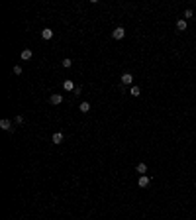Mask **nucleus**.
<instances>
[{"label": "nucleus", "mask_w": 196, "mask_h": 220, "mask_svg": "<svg viewBox=\"0 0 196 220\" xmlns=\"http://www.w3.org/2000/svg\"><path fill=\"white\" fill-rule=\"evenodd\" d=\"M0 128H2V130H6V132H14V130H16V128L12 126V122L6 120V118H4V120H0Z\"/></svg>", "instance_id": "1"}, {"label": "nucleus", "mask_w": 196, "mask_h": 220, "mask_svg": "<svg viewBox=\"0 0 196 220\" xmlns=\"http://www.w3.org/2000/svg\"><path fill=\"white\" fill-rule=\"evenodd\" d=\"M124 36H126V30H124V28H116L112 32V38L114 39H124Z\"/></svg>", "instance_id": "2"}, {"label": "nucleus", "mask_w": 196, "mask_h": 220, "mask_svg": "<svg viewBox=\"0 0 196 220\" xmlns=\"http://www.w3.org/2000/svg\"><path fill=\"white\" fill-rule=\"evenodd\" d=\"M63 140H65V136H63L61 132H55V134H53V136H51V141H53V144H55V145L63 144Z\"/></svg>", "instance_id": "3"}, {"label": "nucleus", "mask_w": 196, "mask_h": 220, "mask_svg": "<svg viewBox=\"0 0 196 220\" xmlns=\"http://www.w3.org/2000/svg\"><path fill=\"white\" fill-rule=\"evenodd\" d=\"M131 83H133V77H131V73H124V75H122V87L131 84Z\"/></svg>", "instance_id": "4"}, {"label": "nucleus", "mask_w": 196, "mask_h": 220, "mask_svg": "<svg viewBox=\"0 0 196 220\" xmlns=\"http://www.w3.org/2000/svg\"><path fill=\"white\" fill-rule=\"evenodd\" d=\"M49 102L55 104V106L61 104V102H63V94H51V96H49Z\"/></svg>", "instance_id": "5"}, {"label": "nucleus", "mask_w": 196, "mask_h": 220, "mask_svg": "<svg viewBox=\"0 0 196 220\" xmlns=\"http://www.w3.org/2000/svg\"><path fill=\"white\" fill-rule=\"evenodd\" d=\"M137 185H139L141 189L147 187V185H149V177H147V175H139V179H137Z\"/></svg>", "instance_id": "6"}, {"label": "nucleus", "mask_w": 196, "mask_h": 220, "mask_svg": "<svg viewBox=\"0 0 196 220\" xmlns=\"http://www.w3.org/2000/svg\"><path fill=\"white\" fill-rule=\"evenodd\" d=\"M41 38L43 39H51L53 38V30L51 28H43L41 30Z\"/></svg>", "instance_id": "7"}, {"label": "nucleus", "mask_w": 196, "mask_h": 220, "mask_svg": "<svg viewBox=\"0 0 196 220\" xmlns=\"http://www.w3.org/2000/svg\"><path fill=\"white\" fill-rule=\"evenodd\" d=\"M20 57H22V61H29V59L33 57V51H32V49H24Z\"/></svg>", "instance_id": "8"}, {"label": "nucleus", "mask_w": 196, "mask_h": 220, "mask_svg": "<svg viewBox=\"0 0 196 220\" xmlns=\"http://www.w3.org/2000/svg\"><path fill=\"white\" fill-rule=\"evenodd\" d=\"M177 30H178V32H186V20H184V18H181L177 22Z\"/></svg>", "instance_id": "9"}, {"label": "nucleus", "mask_w": 196, "mask_h": 220, "mask_svg": "<svg viewBox=\"0 0 196 220\" xmlns=\"http://www.w3.org/2000/svg\"><path fill=\"white\" fill-rule=\"evenodd\" d=\"M79 110L83 114H86V112H90V102H80V106H79Z\"/></svg>", "instance_id": "10"}, {"label": "nucleus", "mask_w": 196, "mask_h": 220, "mask_svg": "<svg viewBox=\"0 0 196 220\" xmlns=\"http://www.w3.org/2000/svg\"><path fill=\"white\" fill-rule=\"evenodd\" d=\"M63 89H65V90H75L77 87H75L73 81H65V83H63Z\"/></svg>", "instance_id": "11"}, {"label": "nucleus", "mask_w": 196, "mask_h": 220, "mask_svg": "<svg viewBox=\"0 0 196 220\" xmlns=\"http://www.w3.org/2000/svg\"><path fill=\"white\" fill-rule=\"evenodd\" d=\"M136 171L139 175H143V173H147V165L145 163H137V167H136Z\"/></svg>", "instance_id": "12"}, {"label": "nucleus", "mask_w": 196, "mask_h": 220, "mask_svg": "<svg viewBox=\"0 0 196 220\" xmlns=\"http://www.w3.org/2000/svg\"><path fill=\"white\" fill-rule=\"evenodd\" d=\"M130 94H131V96H139V94H141L139 87H131V89H130Z\"/></svg>", "instance_id": "13"}, {"label": "nucleus", "mask_w": 196, "mask_h": 220, "mask_svg": "<svg viewBox=\"0 0 196 220\" xmlns=\"http://www.w3.org/2000/svg\"><path fill=\"white\" fill-rule=\"evenodd\" d=\"M61 65L65 67V69H69V67H71V65H73V61H71V59H69V57H65V59H63V63H61Z\"/></svg>", "instance_id": "14"}, {"label": "nucleus", "mask_w": 196, "mask_h": 220, "mask_svg": "<svg viewBox=\"0 0 196 220\" xmlns=\"http://www.w3.org/2000/svg\"><path fill=\"white\" fill-rule=\"evenodd\" d=\"M192 16H194V12H192L190 8H188V10H184V20H190Z\"/></svg>", "instance_id": "15"}, {"label": "nucleus", "mask_w": 196, "mask_h": 220, "mask_svg": "<svg viewBox=\"0 0 196 220\" xmlns=\"http://www.w3.org/2000/svg\"><path fill=\"white\" fill-rule=\"evenodd\" d=\"M14 75H22V67H20V65L14 67Z\"/></svg>", "instance_id": "16"}, {"label": "nucleus", "mask_w": 196, "mask_h": 220, "mask_svg": "<svg viewBox=\"0 0 196 220\" xmlns=\"http://www.w3.org/2000/svg\"><path fill=\"white\" fill-rule=\"evenodd\" d=\"M80 93H83V87H80V84H77V89H75V96H79Z\"/></svg>", "instance_id": "17"}, {"label": "nucleus", "mask_w": 196, "mask_h": 220, "mask_svg": "<svg viewBox=\"0 0 196 220\" xmlns=\"http://www.w3.org/2000/svg\"><path fill=\"white\" fill-rule=\"evenodd\" d=\"M14 122H16V124H24V116H16Z\"/></svg>", "instance_id": "18"}, {"label": "nucleus", "mask_w": 196, "mask_h": 220, "mask_svg": "<svg viewBox=\"0 0 196 220\" xmlns=\"http://www.w3.org/2000/svg\"><path fill=\"white\" fill-rule=\"evenodd\" d=\"M194 185H196V181H194Z\"/></svg>", "instance_id": "19"}]
</instances>
